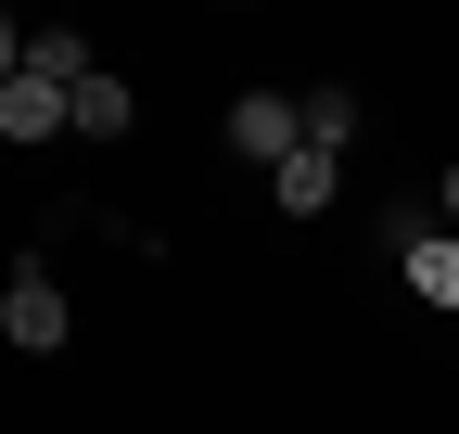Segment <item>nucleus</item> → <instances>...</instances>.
<instances>
[{
    "label": "nucleus",
    "instance_id": "nucleus-4",
    "mask_svg": "<svg viewBox=\"0 0 459 434\" xmlns=\"http://www.w3.org/2000/svg\"><path fill=\"white\" fill-rule=\"evenodd\" d=\"M395 282H409L421 307H459V243L446 230H395Z\"/></svg>",
    "mask_w": 459,
    "mask_h": 434
},
{
    "label": "nucleus",
    "instance_id": "nucleus-5",
    "mask_svg": "<svg viewBox=\"0 0 459 434\" xmlns=\"http://www.w3.org/2000/svg\"><path fill=\"white\" fill-rule=\"evenodd\" d=\"M332 192H344V153H319V141L268 179V204H281V217H332Z\"/></svg>",
    "mask_w": 459,
    "mask_h": 434
},
{
    "label": "nucleus",
    "instance_id": "nucleus-6",
    "mask_svg": "<svg viewBox=\"0 0 459 434\" xmlns=\"http://www.w3.org/2000/svg\"><path fill=\"white\" fill-rule=\"evenodd\" d=\"M128 128H141L128 77H90V90H77V141H128Z\"/></svg>",
    "mask_w": 459,
    "mask_h": 434
},
{
    "label": "nucleus",
    "instance_id": "nucleus-1",
    "mask_svg": "<svg viewBox=\"0 0 459 434\" xmlns=\"http://www.w3.org/2000/svg\"><path fill=\"white\" fill-rule=\"evenodd\" d=\"M217 141L243 153V167H268V179H281V167L307 153V102H294V90H243V102H230V128H217Z\"/></svg>",
    "mask_w": 459,
    "mask_h": 434
},
{
    "label": "nucleus",
    "instance_id": "nucleus-8",
    "mask_svg": "<svg viewBox=\"0 0 459 434\" xmlns=\"http://www.w3.org/2000/svg\"><path fill=\"white\" fill-rule=\"evenodd\" d=\"M434 204H446V217H459V167H446V179H434Z\"/></svg>",
    "mask_w": 459,
    "mask_h": 434
},
{
    "label": "nucleus",
    "instance_id": "nucleus-2",
    "mask_svg": "<svg viewBox=\"0 0 459 434\" xmlns=\"http://www.w3.org/2000/svg\"><path fill=\"white\" fill-rule=\"evenodd\" d=\"M65 333H77V307H65V282L26 256L13 282H0V345H26V358H65Z\"/></svg>",
    "mask_w": 459,
    "mask_h": 434
},
{
    "label": "nucleus",
    "instance_id": "nucleus-7",
    "mask_svg": "<svg viewBox=\"0 0 459 434\" xmlns=\"http://www.w3.org/2000/svg\"><path fill=\"white\" fill-rule=\"evenodd\" d=\"M307 141H319V153L358 141V90H307Z\"/></svg>",
    "mask_w": 459,
    "mask_h": 434
},
{
    "label": "nucleus",
    "instance_id": "nucleus-3",
    "mask_svg": "<svg viewBox=\"0 0 459 434\" xmlns=\"http://www.w3.org/2000/svg\"><path fill=\"white\" fill-rule=\"evenodd\" d=\"M0 141H77V90H51V77H0Z\"/></svg>",
    "mask_w": 459,
    "mask_h": 434
}]
</instances>
